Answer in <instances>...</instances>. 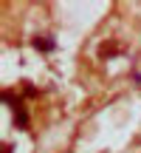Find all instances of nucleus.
<instances>
[{"label":"nucleus","instance_id":"obj_2","mask_svg":"<svg viewBox=\"0 0 141 153\" xmlns=\"http://www.w3.org/2000/svg\"><path fill=\"white\" fill-rule=\"evenodd\" d=\"M0 150H3V153H11L14 148H11V145H3V148H0Z\"/></svg>","mask_w":141,"mask_h":153},{"label":"nucleus","instance_id":"obj_1","mask_svg":"<svg viewBox=\"0 0 141 153\" xmlns=\"http://www.w3.org/2000/svg\"><path fill=\"white\" fill-rule=\"evenodd\" d=\"M34 45H37L40 51H51L54 48V40H34Z\"/></svg>","mask_w":141,"mask_h":153}]
</instances>
